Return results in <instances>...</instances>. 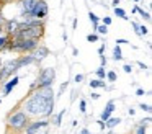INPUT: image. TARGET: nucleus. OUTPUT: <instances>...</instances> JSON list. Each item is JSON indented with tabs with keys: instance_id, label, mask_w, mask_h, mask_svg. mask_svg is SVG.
<instances>
[{
	"instance_id": "obj_22",
	"label": "nucleus",
	"mask_w": 152,
	"mask_h": 134,
	"mask_svg": "<svg viewBox=\"0 0 152 134\" xmlns=\"http://www.w3.org/2000/svg\"><path fill=\"white\" fill-rule=\"evenodd\" d=\"M111 23H113L111 16H103V18H102V25H105V26H110Z\"/></svg>"
},
{
	"instance_id": "obj_16",
	"label": "nucleus",
	"mask_w": 152,
	"mask_h": 134,
	"mask_svg": "<svg viewBox=\"0 0 152 134\" xmlns=\"http://www.w3.org/2000/svg\"><path fill=\"white\" fill-rule=\"evenodd\" d=\"M88 18H90V21L93 23V31H95V28H96V26L100 25V18H98V16H96V15H95V13H93V12H92V10H90V12H88Z\"/></svg>"
},
{
	"instance_id": "obj_35",
	"label": "nucleus",
	"mask_w": 152,
	"mask_h": 134,
	"mask_svg": "<svg viewBox=\"0 0 152 134\" xmlns=\"http://www.w3.org/2000/svg\"><path fill=\"white\" fill-rule=\"evenodd\" d=\"M119 3H121V0H113L111 7H113V8H116V7H119Z\"/></svg>"
},
{
	"instance_id": "obj_41",
	"label": "nucleus",
	"mask_w": 152,
	"mask_h": 134,
	"mask_svg": "<svg viewBox=\"0 0 152 134\" xmlns=\"http://www.w3.org/2000/svg\"><path fill=\"white\" fill-rule=\"evenodd\" d=\"M12 2H17V0H0V3H4V5L5 3H12Z\"/></svg>"
},
{
	"instance_id": "obj_23",
	"label": "nucleus",
	"mask_w": 152,
	"mask_h": 134,
	"mask_svg": "<svg viewBox=\"0 0 152 134\" xmlns=\"http://www.w3.org/2000/svg\"><path fill=\"white\" fill-rule=\"evenodd\" d=\"M106 78H108L110 82H116V74L113 70H110V72H106Z\"/></svg>"
},
{
	"instance_id": "obj_9",
	"label": "nucleus",
	"mask_w": 152,
	"mask_h": 134,
	"mask_svg": "<svg viewBox=\"0 0 152 134\" xmlns=\"http://www.w3.org/2000/svg\"><path fill=\"white\" fill-rule=\"evenodd\" d=\"M18 28H20V21H18V18H10V20H7V23H5V26H4L5 33H7L8 36H13L15 33L18 31Z\"/></svg>"
},
{
	"instance_id": "obj_33",
	"label": "nucleus",
	"mask_w": 152,
	"mask_h": 134,
	"mask_svg": "<svg viewBox=\"0 0 152 134\" xmlns=\"http://www.w3.org/2000/svg\"><path fill=\"white\" fill-rule=\"evenodd\" d=\"M105 49H106V44H102V46L98 48V54L103 56V54H105Z\"/></svg>"
},
{
	"instance_id": "obj_8",
	"label": "nucleus",
	"mask_w": 152,
	"mask_h": 134,
	"mask_svg": "<svg viewBox=\"0 0 152 134\" xmlns=\"http://www.w3.org/2000/svg\"><path fill=\"white\" fill-rule=\"evenodd\" d=\"M30 64H36V59H34L31 54H21V56H18V57H17L18 70L23 69V67H26V65H30Z\"/></svg>"
},
{
	"instance_id": "obj_37",
	"label": "nucleus",
	"mask_w": 152,
	"mask_h": 134,
	"mask_svg": "<svg viewBox=\"0 0 152 134\" xmlns=\"http://www.w3.org/2000/svg\"><path fill=\"white\" fill-rule=\"evenodd\" d=\"M136 95H137V97H142V95H144V90H142V88H137V90H136Z\"/></svg>"
},
{
	"instance_id": "obj_18",
	"label": "nucleus",
	"mask_w": 152,
	"mask_h": 134,
	"mask_svg": "<svg viewBox=\"0 0 152 134\" xmlns=\"http://www.w3.org/2000/svg\"><path fill=\"white\" fill-rule=\"evenodd\" d=\"M96 78H100V80H105V78H106V70H105V67H102V65H100V67L96 69Z\"/></svg>"
},
{
	"instance_id": "obj_45",
	"label": "nucleus",
	"mask_w": 152,
	"mask_h": 134,
	"mask_svg": "<svg viewBox=\"0 0 152 134\" xmlns=\"http://www.w3.org/2000/svg\"><path fill=\"white\" fill-rule=\"evenodd\" d=\"M2 65H4V59H2V56H0V69H2Z\"/></svg>"
},
{
	"instance_id": "obj_7",
	"label": "nucleus",
	"mask_w": 152,
	"mask_h": 134,
	"mask_svg": "<svg viewBox=\"0 0 152 134\" xmlns=\"http://www.w3.org/2000/svg\"><path fill=\"white\" fill-rule=\"evenodd\" d=\"M18 82H20V77H18V75H12V77L5 82V83H4V90H2L4 97H7V95L12 93V90L18 85Z\"/></svg>"
},
{
	"instance_id": "obj_2",
	"label": "nucleus",
	"mask_w": 152,
	"mask_h": 134,
	"mask_svg": "<svg viewBox=\"0 0 152 134\" xmlns=\"http://www.w3.org/2000/svg\"><path fill=\"white\" fill-rule=\"evenodd\" d=\"M28 123H30V118L26 116L23 110L12 111L7 118V127L8 131H13V133H21L28 126Z\"/></svg>"
},
{
	"instance_id": "obj_15",
	"label": "nucleus",
	"mask_w": 152,
	"mask_h": 134,
	"mask_svg": "<svg viewBox=\"0 0 152 134\" xmlns=\"http://www.w3.org/2000/svg\"><path fill=\"white\" fill-rule=\"evenodd\" d=\"M115 15L118 16V18H123V20H126V21H129V16L126 15V12L121 8V7H116L115 8Z\"/></svg>"
},
{
	"instance_id": "obj_4",
	"label": "nucleus",
	"mask_w": 152,
	"mask_h": 134,
	"mask_svg": "<svg viewBox=\"0 0 152 134\" xmlns=\"http://www.w3.org/2000/svg\"><path fill=\"white\" fill-rule=\"evenodd\" d=\"M36 0H17V8L21 18H33V8Z\"/></svg>"
},
{
	"instance_id": "obj_25",
	"label": "nucleus",
	"mask_w": 152,
	"mask_h": 134,
	"mask_svg": "<svg viewBox=\"0 0 152 134\" xmlns=\"http://www.w3.org/2000/svg\"><path fill=\"white\" fill-rule=\"evenodd\" d=\"M139 108H141L142 111H147V113H151V105H147V103H141V105H139Z\"/></svg>"
},
{
	"instance_id": "obj_29",
	"label": "nucleus",
	"mask_w": 152,
	"mask_h": 134,
	"mask_svg": "<svg viewBox=\"0 0 152 134\" xmlns=\"http://www.w3.org/2000/svg\"><path fill=\"white\" fill-rule=\"evenodd\" d=\"M116 44H118V46H121V44H129V41H128V39H123V38H118V39H116Z\"/></svg>"
},
{
	"instance_id": "obj_17",
	"label": "nucleus",
	"mask_w": 152,
	"mask_h": 134,
	"mask_svg": "<svg viewBox=\"0 0 152 134\" xmlns=\"http://www.w3.org/2000/svg\"><path fill=\"white\" fill-rule=\"evenodd\" d=\"M113 59H115V61H121L123 59V51H121V48H119L118 44L115 46V49H113Z\"/></svg>"
},
{
	"instance_id": "obj_31",
	"label": "nucleus",
	"mask_w": 152,
	"mask_h": 134,
	"mask_svg": "<svg viewBox=\"0 0 152 134\" xmlns=\"http://www.w3.org/2000/svg\"><path fill=\"white\" fill-rule=\"evenodd\" d=\"M131 25H132V28H134V33H136V34H137V36H141V33H139V25H137V23H136V21H132Z\"/></svg>"
},
{
	"instance_id": "obj_44",
	"label": "nucleus",
	"mask_w": 152,
	"mask_h": 134,
	"mask_svg": "<svg viewBox=\"0 0 152 134\" xmlns=\"http://www.w3.org/2000/svg\"><path fill=\"white\" fill-rule=\"evenodd\" d=\"M72 28H74V29L77 28V20H74V21H72Z\"/></svg>"
},
{
	"instance_id": "obj_47",
	"label": "nucleus",
	"mask_w": 152,
	"mask_h": 134,
	"mask_svg": "<svg viewBox=\"0 0 152 134\" xmlns=\"http://www.w3.org/2000/svg\"><path fill=\"white\" fill-rule=\"evenodd\" d=\"M134 2H136V3H139V2H142V0H134Z\"/></svg>"
},
{
	"instance_id": "obj_3",
	"label": "nucleus",
	"mask_w": 152,
	"mask_h": 134,
	"mask_svg": "<svg viewBox=\"0 0 152 134\" xmlns=\"http://www.w3.org/2000/svg\"><path fill=\"white\" fill-rule=\"evenodd\" d=\"M54 80H56V70L53 67H44L39 70L36 80L30 85V93L36 88H44V87H53Z\"/></svg>"
},
{
	"instance_id": "obj_19",
	"label": "nucleus",
	"mask_w": 152,
	"mask_h": 134,
	"mask_svg": "<svg viewBox=\"0 0 152 134\" xmlns=\"http://www.w3.org/2000/svg\"><path fill=\"white\" fill-rule=\"evenodd\" d=\"M136 13H139V15H141L145 21H149V20H151V13L145 12V10H142V8H139V7H137V10H136Z\"/></svg>"
},
{
	"instance_id": "obj_20",
	"label": "nucleus",
	"mask_w": 152,
	"mask_h": 134,
	"mask_svg": "<svg viewBox=\"0 0 152 134\" xmlns=\"http://www.w3.org/2000/svg\"><path fill=\"white\" fill-rule=\"evenodd\" d=\"M95 31L98 33V34H106L108 33V26H105V25H98L95 28Z\"/></svg>"
},
{
	"instance_id": "obj_28",
	"label": "nucleus",
	"mask_w": 152,
	"mask_h": 134,
	"mask_svg": "<svg viewBox=\"0 0 152 134\" xmlns=\"http://www.w3.org/2000/svg\"><path fill=\"white\" fill-rule=\"evenodd\" d=\"M123 70H124L126 74H131V72H132V65H131V64H124V67H123Z\"/></svg>"
},
{
	"instance_id": "obj_36",
	"label": "nucleus",
	"mask_w": 152,
	"mask_h": 134,
	"mask_svg": "<svg viewBox=\"0 0 152 134\" xmlns=\"http://www.w3.org/2000/svg\"><path fill=\"white\" fill-rule=\"evenodd\" d=\"M90 97H92L93 100H98V98H100V95L96 93V92H92V95H90Z\"/></svg>"
},
{
	"instance_id": "obj_40",
	"label": "nucleus",
	"mask_w": 152,
	"mask_h": 134,
	"mask_svg": "<svg viewBox=\"0 0 152 134\" xmlns=\"http://www.w3.org/2000/svg\"><path fill=\"white\" fill-rule=\"evenodd\" d=\"M128 113H129V116H134V113H136V111H134V108H129V110H128Z\"/></svg>"
},
{
	"instance_id": "obj_6",
	"label": "nucleus",
	"mask_w": 152,
	"mask_h": 134,
	"mask_svg": "<svg viewBox=\"0 0 152 134\" xmlns=\"http://www.w3.org/2000/svg\"><path fill=\"white\" fill-rule=\"evenodd\" d=\"M48 126H49V121H48V119H41V121H30V123H28V126L23 129V131H25L23 134H36L38 131L46 129Z\"/></svg>"
},
{
	"instance_id": "obj_42",
	"label": "nucleus",
	"mask_w": 152,
	"mask_h": 134,
	"mask_svg": "<svg viewBox=\"0 0 152 134\" xmlns=\"http://www.w3.org/2000/svg\"><path fill=\"white\" fill-rule=\"evenodd\" d=\"M137 65H139L141 69H147V65H145V64H142V62H137Z\"/></svg>"
},
{
	"instance_id": "obj_10",
	"label": "nucleus",
	"mask_w": 152,
	"mask_h": 134,
	"mask_svg": "<svg viewBox=\"0 0 152 134\" xmlns=\"http://www.w3.org/2000/svg\"><path fill=\"white\" fill-rule=\"evenodd\" d=\"M30 54L33 56L34 59H36V64H38L39 61H43L44 57H48V56H49V49H48L46 46L39 44V46H38V48L33 51V52H30Z\"/></svg>"
},
{
	"instance_id": "obj_38",
	"label": "nucleus",
	"mask_w": 152,
	"mask_h": 134,
	"mask_svg": "<svg viewBox=\"0 0 152 134\" xmlns=\"http://www.w3.org/2000/svg\"><path fill=\"white\" fill-rule=\"evenodd\" d=\"M79 134H92V133H90V131L88 129H87V127H83V129L82 131H80V133Z\"/></svg>"
},
{
	"instance_id": "obj_34",
	"label": "nucleus",
	"mask_w": 152,
	"mask_h": 134,
	"mask_svg": "<svg viewBox=\"0 0 152 134\" xmlns=\"http://www.w3.org/2000/svg\"><path fill=\"white\" fill-rule=\"evenodd\" d=\"M100 64H102V67H105V65H106V57H105V56H100Z\"/></svg>"
},
{
	"instance_id": "obj_27",
	"label": "nucleus",
	"mask_w": 152,
	"mask_h": 134,
	"mask_svg": "<svg viewBox=\"0 0 152 134\" xmlns=\"http://www.w3.org/2000/svg\"><path fill=\"white\" fill-rule=\"evenodd\" d=\"M80 111H82V113H85V111H87V101L83 100V98L80 100Z\"/></svg>"
},
{
	"instance_id": "obj_46",
	"label": "nucleus",
	"mask_w": 152,
	"mask_h": 134,
	"mask_svg": "<svg viewBox=\"0 0 152 134\" xmlns=\"http://www.w3.org/2000/svg\"><path fill=\"white\" fill-rule=\"evenodd\" d=\"M2 10H4V3H0V15H2Z\"/></svg>"
},
{
	"instance_id": "obj_21",
	"label": "nucleus",
	"mask_w": 152,
	"mask_h": 134,
	"mask_svg": "<svg viewBox=\"0 0 152 134\" xmlns=\"http://www.w3.org/2000/svg\"><path fill=\"white\" fill-rule=\"evenodd\" d=\"M87 41L88 42H96L98 41V34H96V33H90V34H87Z\"/></svg>"
},
{
	"instance_id": "obj_1",
	"label": "nucleus",
	"mask_w": 152,
	"mask_h": 134,
	"mask_svg": "<svg viewBox=\"0 0 152 134\" xmlns=\"http://www.w3.org/2000/svg\"><path fill=\"white\" fill-rule=\"evenodd\" d=\"M54 90L53 87L36 88L23 101L21 110L28 118H49L54 111Z\"/></svg>"
},
{
	"instance_id": "obj_12",
	"label": "nucleus",
	"mask_w": 152,
	"mask_h": 134,
	"mask_svg": "<svg viewBox=\"0 0 152 134\" xmlns=\"http://www.w3.org/2000/svg\"><path fill=\"white\" fill-rule=\"evenodd\" d=\"M66 114V110H62L57 114H51V121L49 124H54V126H61V121H62V116Z\"/></svg>"
},
{
	"instance_id": "obj_30",
	"label": "nucleus",
	"mask_w": 152,
	"mask_h": 134,
	"mask_svg": "<svg viewBox=\"0 0 152 134\" xmlns=\"http://www.w3.org/2000/svg\"><path fill=\"white\" fill-rule=\"evenodd\" d=\"M82 80H83V75L82 74H77L75 77H74V82H75V83H80Z\"/></svg>"
},
{
	"instance_id": "obj_43",
	"label": "nucleus",
	"mask_w": 152,
	"mask_h": 134,
	"mask_svg": "<svg viewBox=\"0 0 152 134\" xmlns=\"http://www.w3.org/2000/svg\"><path fill=\"white\" fill-rule=\"evenodd\" d=\"M62 38H64V41H67V39H69V36H67V33L64 31V34H62Z\"/></svg>"
},
{
	"instance_id": "obj_5",
	"label": "nucleus",
	"mask_w": 152,
	"mask_h": 134,
	"mask_svg": "<svg viewBox=\"0 0 152 134\" xmlns=\"http://www.w3.org/2000/svg\"><path fill=\"white\" fill-rule=\"evenodd\" d=\"M48 13H49V7H48L46 0H36L34 8H33V18L44 21L46 16H48Z\"/></svg>"
},
{
	"instance_id": "obj_26",
	"label": "nucleus",
	"mask_w": 152,
	"mask_h": 134,
	"mask_svg": "<svg viewBox=\"0 0 152 134\" xmlns=\"http://www.w3.org/2000/svg\"><path fill=\"white\" fill-rule=\"evenodd\" d=\"M139 33H141V36H145L149 33V28H147V26H144V25L139 26Z\"/></svg>"
},
{
	"instance_id": "obj_11",
	"label": "nucleus",
	"mask_w": 152,
	"mask_h": 134,
	"mask_svg": "<svg viewBox=\"0 0 152 134\" xmlns=\"http://www.w3.org/2000/svg\"><path fill=\"white\" fill-rule=\"evenodd\" d=\"M115 111V101L113 100H110L108 103H106V106H105V110L102 111V116H100V121H103L105 123L106 119H108L110 116H111V113Z\"/></svg>"
},
{
	"instance_id": "obj_24",
	"label": "nucleus",
	"mask_w": 152,
	"mask_h": 134,
	"mask_svg": "<svg viewBox=\"0 0 152 134\" xmlns=\"http://www.w3.org/2000/svg\"><path fill=\"white\" fill-rule=\"evenodd\" d=\"M69 87V82H64V83H61V87H59V93H57V97H61V95L64 93V90Z\"/></svg>"
},
{
	"instance_id": "obj_14",
	"label": "nucleus",
	"mask_w": 152,
	"mask_h": 134,
	"mask_svg": "<svg viewBox=\"0 0 152 134\" xmlns=\"http://www.w3.org/2000/svg\"><path fill=\"white\" fill-rule=\"evenodd\" d=\"M90 88H106V85L100 78H93V80H90Z\"/></svg>"
},
{
	"instance_id": "obj_39",
	"label": "nucleus",
	"mask_w": 152,
	"mask_h": 134,
	"mask_svg": "<svg viewBox=\"0 0 152 134\" xmlns=\"http://www.w3.org/2000/svg\"><path fill=\"white\" fill-rule=\"evenodd\" d=\"M96 123H98V126H100V129H105V123H103V121H96Z\"/></svg>"
},
{
	"instance_id": "obj_32",
	"label": "nucleus",
	"mask_w": 152,
	"mask_h": 134,
	"mask_svg": "<svg viewBox=\"0 0 152 134\" xmlns=\"http://www.w3.org/2000/svg\"><path fill=\"white\" fill-rule=\"evenodd\" d=\"M5 23H7V18H5L4 15H0V28H4Z\"/></svg>"
},
{
	"instance_id": "obj_13",
	"label": "nucleus",
	"mask_w": 152,
	"mask_h": 134,
	"mask_svg": "<svg viewBox=\"0 0 152 134\" xmlns=\"http://www.w3.org/2000/svg\"><path fill=\"white\" fill-rule=\"evenodd\" d=\"M121 123V118H115V116H110L108 119L105 121V127H108V129H113V127H116L118 124Z\"/></svg>"
}]
</instances>
